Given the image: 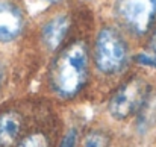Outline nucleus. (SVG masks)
<instances>
[{"instance_id": "nucleus-9", "label": "nucleus", "mask_w": 156, "mask_h": 147, "mask_svg": "<svg viewBox=\"0 0 156 147\" xmlns=\"http://www.w3.org/2000/svg\"><path fill=\"white\" fill-rule=\"evenodd\" d=\"M109 144L111 140L103 131H91L85 137L82 147H109Z\"/></svg>"}, {"instance_id": "nucleus-5", "label": "nucleus", "mask_w": 156, "mask_h": 147, "mask_svg": "<svg viewBox=\"0 0 156 147\" xmlns=\"http://www.w3.org/2000/svg\"><path fill=\"white\" fill-rule=\"evenodd\" d=\"M23 24L24 20L21 11L9 2H2L0 3V43L14 41L21 34Z\"/></svg>"}, {"instance_id": "nucleus-12", "label": "nucleus", "mask_w": 156, "mask_h": 147, "mask_svg": "<svg viewBox=\"0 0 156 147\" xmlns=\"http://www.w3.org/2000/svg\"><path fill=\"white\" fill-rule=\"evenodd\" d=\"M3 79H5V71H3V67L0 65V88H2V84H3Z\"/></svg>"}, {"instance_id": "nucleus-13", "label": "nucleus", "mask_w": 156, "mask_h": 147, "mask_svg": "<svg viewBox=\"0 0 156 147\" xmlns=\"http://www.w3.org/2000/svg\"><path fill=\"white\" fill-rule=\"evenodd\" d=\"M44 2H49V3H56V2H59V0H44Z\"/></svg>"}, {"instance_id": "nucleus-3", "label": "nucleus", "mask_w": 156, "mask_h": 147, "mask_svg": "<svg viewBox=\"0 0 156 147\" xmlns=\"http://www.w3.org/2000/svg\"><path fill=\"white\" fill-rule=\"evenodd\" d=\"M94 58L96 65L102 73L114 74L126 65L127 44L115 29L103 27L96 40Z\"/></svg>"}, {"instance_id": "nucleus-6", "label": "nucleus", "mask_w": 156, "mask_h": 147, "mask_svg": "<svg viewBox=\"0 0 156 147\" xmlns=\"http://www.w3.org/2000/svg\"><path fill=\"white\" fill-rule=\"evenodd\" d=\"M23 115L8 109L0 112V147H12L18 143L23 132Z\"/></svg>"}, {"instance_id": "nucleus-8", "label": "nucleus", "mask_w": 156, "mask_h": 147, "mask_svg": "<svg viewBox=\"0 0 156 147\" xmlns=\"http://www.w3.org/2000/svg\"><path fill=\"white\" fill-rule=\"evenodd\" d=\"M15 147H52V140L44 131H32L26 135H21Z\"/></svg>"}, {"instance_id": "nucleus-10", "label": "nucleus", "mask_w": 156, "mask_h": 147, "mask_svg": "<svg viewBox=\"0 0 156 147\" xmlns=\"http://www.w3.org/2000/svg\"><path fill=\"white\" fill-rule=\"evenodd\" d=\"M77 146V131L74 127H71L70 131H67V134L64 135V138L61 140L58 147H76Z\"/></svg>"}, {"instance_id": "nucleus-4", "label": "nucleus", "mask_w": 156, "mask_h": 147, "mask_svg": "<svg viewBox=\"0 0 156 147\" xmlns=\"http://www.w3.org/2000/svg\"><path fill=\"white\" fill-rule=\"evenodd\" d=\"M114 12L129 32L144 35L156 20V0H115Z\"/></svg>"}, {"instance_id": "nucleus-11", "label": "nucleus", "mask_w": 156, "mask_h": 147, "mask_svg": "<svg viewBox=\"0 0 156 147\" xmlns=\"http://www.w3.org/2000/svg\"><path fill=\"white\" fill-rule=\"evenodd\" d=\"M144 50H147V52L156 55V30L152 34V37H150V40H149V44H147V47Z\"/></svg>"}, {"instance_id": "nucleus-2", "label": "nucleus", "mask_w": 156, "mask_h": 147, "mask_svg": "<svg viewBox=\"0 0 156 147\" xmlns=\"http://www.w3.org/2000/svg\"><path fill=\"white\" fill-rule=\"evenodd\" d=\"M150 96L149 84L141 77H133L123 84L109 100V114L117 121H124L136 115Z\"/></svg>"}, {"instance_id": "nucleus-1", "label": "nucleus", "mask_w": 156, "mask_h": 147, "mask_svg": "<svg viewBox=\"0 0 156 147\" xmlns=\"http://www.w3.org/2000/svg\"><path fill=\"white\" fill-rule=\"evenodd\" d=\"M88 77V49L82 41L70 44L53 62L50 85L53 91L64 99L77 96Z\"/></svg>"}, {"instance_id": "nucleus-7", "label": "nucleus", "mask_w": 156, "mask_h": 147, "mask_svg": "<svg viewBox=\"0 0 156 147\" xmlns=\"http://www.w3.org/2000/svg\"><path fill=\"white\" fill-rule=\"evenodd\" d=\"M70 29V18L67 15H56L50 18L41 29V38L47 49L56 50L65 40Z\"/></svg>"}]
</instances>
